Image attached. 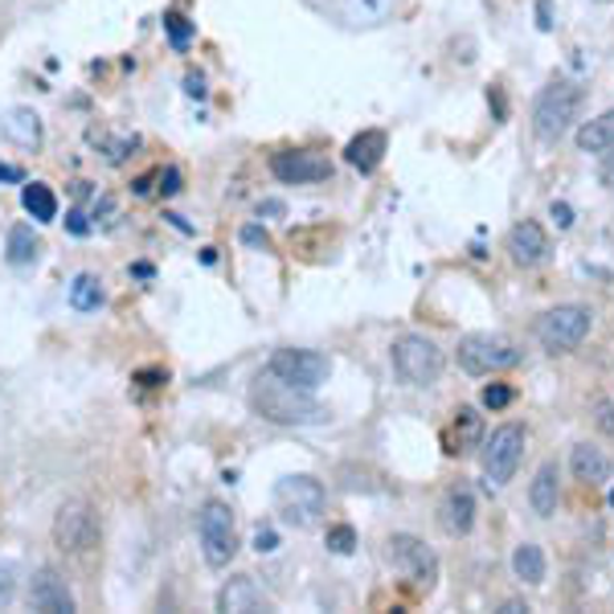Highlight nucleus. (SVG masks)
Returning <instances> with one entry per match:
<instances>
[{"label": "nucleus", "instance_id": "f257e3e1", "mask_svg": "<svg viewBox=\"0 0 614 614\" xmlns=\"http://www.w3.org/2000/svg\"><path fill=\"white\" fill-rule=\"evenodd\" d=\"M250 406L258 418L279 422V427H304V422H324V406L311 401L307 389L283 386L279 377H258V386L250 389Z\"/></svg>", "mask_w": 614, "mask_h": 614}, {"label": "nucleus", "instance_id": "f03ea898", "mask_svg": "<svg viewBox=\"0 0 614 614\" xmlns=\"http://www.w3.org/2000/svg\"><path fill=\"white\" fill-rule=\"evenodd\" d=\"M577 111H582V86L570 79H553L533 103V135L541 144H557L574 127Z\"/></svg>", "mask_w": 614, "mask_h": 614}, {"label": "nucleus", "instance_id": "7ed1b4c3", "mask_svg": "<svg viewBox=\"0 0 614 614\" xmlns=\"http://www.w3.org/2000/svg\"><path fill=\"white\" fill-rule=\"evenodd\" d=\"M275 508H279L283 524L291 529H316L328 508V492L316 475H287L275 483Z\"/></svg>", "mask_w": 614, "mask_h": 614}, {"label": "nucleus", "instance_id": "20e7f679", "mask_svg": "<svg viewBox=\"0 0 614 614\" xmlns=\"http://www.w3.org/2000/svg\"><path fill=\"white\" fill-rule=\"evenodd\" d=\"M454 361L468 377H492L504 373L512 365H521V348L512 345L508 336H492V332H471L459 340L454 348Z\"/></svg>", "mask_w": 614, "mask_h": 614}, {"label": "nucleus", "instance_id": "39448f33", "mask_svg": "<svg viewBox=\"0 0 614 614\" xmlns=\"http://www.w3.org/2000/svg\"><path fill=\"white\" fill-rule=\"evenodd\" d=\"M389 357H393V373L406 381V386H434L442 377V348L434 345V340H427V336L418 332H406L393 340V348H389Z\"/></svg>", "mask_w": 614, "mask_h": 614}, {"label": "nucleus", "instance_id": "423d86ee", "mask_svg": "<svg viewBox=\"0 0 614 614\" xmlns=\"http://www.w3.org/2000/svg\"><path fill=\"white\" fill-rule=\"evenodd\" d=\"M590 328H594V311L586 304H557L536 320L533 332L549 352H574L590 336Z\"/></svg>", "mask_w": 614, "mask_h": 614}, {"label": "nucleus", "instance_id": "0eeeda50", "mask_svg": "<svg viewBox=\"0 0 614 614\" xmlns=\"http://www.w3.org/2000/svg\"><path fill=\"white\" fill-rule=\"evenodd\" d=\"M197 536H201V553H205V561L214 570H222V565L234 561V553H238V529H234V512H229L226 500H205V508H201L197 516Z\"/></svg>", "mask_w": 614, "mask_h": 614}, {"label": "nucleus", "instance_id": "6e6552de", "mask_svg": "<svg viewBox=\"0 0 614 614\" xmlns=\"http://www.w3.org/2000/svg\"><path fill=\"white\" fill-rule=\"evenodd\" d=\"M524 442H529V430H524L521 422H504V427H495L492 434L480 442L488 483L504 488V483L516 475V468H521V459H524Z\"/></svg>", "mask_w": 614, "mask_h": 614}, {"label": "nucleus", "instance_id": "1a4fd4ad", "mask_svg": "<svg viewBox=\"0 0 614 614\" xmlns=\"http://www.w3.org/2000/svg\"><path fill=\"white\" fill-rule=\"evenodd\" d=\"M267 373L279 377L283 386L316 393V389L332 377V361H328L324 352H311V348H279L267 361Z\"/></svg>", "mask_w": 614, "mask_h": 614}, {"label": "nucleus", "instance_id": "9d476101", "mask_svg": "<svg viewBox=\"0 0 614 614\" xmlns=\"http://www.w3.org/2000/svg\"><path fill=\"white\" fill-rule=\"evenodd\" d=\"M99 541V516L86 500H66L54 516V545L70 557H79L86 549H94Z\"/></svg>", "mask_w": 614, "mask_h": 614}, {"label": "nucleus", "instance_id": "9b49d317", "mask_svg": "<svg viewBox=\"0 0 614 614\" xmlns=\"http://www.w3.org/2000/svg\"><path fill=\"white\" fill-rule=\"evenodd\" d=\"M389 561H393L410 582H418L422 590H430L434 586V577H439V557H434V549L410 533L389 536Z\"/></svg>", "mask_w": 614, "mask_h": 614}, {"label": "nucleus", "instance_id": "f8f14e48", "mask_svg": "<svg viewBox=\"0 0 614 614\" xmlns=\"http://www.w3.org/2000/svg\"><path fill=\"white\" fill-rule=\"evenodd\" d=\"M270 173L283 185H316V181H328L332 176V164L320 152H304V147H291V152H275L270 156Z\"/></svg>", "mask_w": 614, "mask_h": 614}, {"label": "nucleus", "instance_id": "ddd939ff", "mask_svg": "<svg viewBox=\"0 0 614 614\" xmlns=\"http://www.w3.org/2000/svg\"><path fill=\"white\" fill-rule=\"evenodd\" d=\"M549 234L541 229V222H533V217H524V222H516V226L508 229V258L516 263V267L533 270L541 267L549 258Z\"/></svg>", "mask_w": 614, "mask_h": 614}, {"label": "nucleus", "instance_id": "4468645a", "mask_svg": "<svg viewBox=\"0 0 614 614\" xmlns=\"http://www.w3.org/2000/svg\"><path fill=\"white\" fill-rule=\"evenodd\" d=\"M29 606L41 614H74V594H70L66 577L58 570H38L33 582H29Z\"/></svg>", "mask_w": 614, "mask_h": 614}, {"label": "nucleus", "instance_id": "2eb2a0df", "mask_svg": "<svg viewBox=\"0 0 614 614\" xmlns=\"http://www.w3.org/2000/svg\"><path fill=\"white\" fill-rule=\"evenodd\" d=\"M217 611L226 614H254V611H270V598L263 594V586L254 577H229L222 594H217Z\"/></svg>", "mask_w": 614, "mask_h": 614}, {"label": "nucleus", "instance_id": "dca6fc26", "mask_svg": "<svg viewBox=\"0 0 614 614\" xmlns=\"http://www.w3.org/2000/svg\"><path fill=\"white\" fill-rule=\"evenodd\" d=\"M570 471H574V480H582L586 488H598V483H606L614 475V463L606 451L590 447V442H577L574 451H570Z\"/></svg>", "mask_w": 614, "mask_h": 614}, {"label": "nucleus", "instance_id": "f3484780", "mask_svg": "<svg viewBox=\"0 0 614 614\" xmlns=\"http://www.w3.org/2000/svg\"><path fill=\"white\" fill-rule=\"evenodd\" d=\"M483 442V418L471 410V406H459L454 410V422L451 430L442 434V447H447V454H468L475 451Z\"/></svg>", "mask_w": 614, "mask_h": 614}, {"label": "nucleus", "instance_id": "a211bd4d", "mask_svg": "<svg viewBox=\"0 0 614 614\" xmlns=\"http://www.w3.org/2000/svg\"><path fill=\"white\" fill-rule=\"evenodd\" d=\"M386 147H389L386 132L369 127V132H361V135H352V140H348L345 161L352 164L357 173H377V168H381V161H386Z\"/></svg>", "mask_w": 614, "mask_h": 614}, {"label": "nucleus", "instance_id": "6ab92c4d", "mask_svg": "<svg viewBox=\"0 0 614 614\" xmlns=\"http://www.w3.org/2000/svg\"><path fill=\"white\" fill-rule=\"evenodd\" d=\"M439 521L451 536H468L471 529H475V495H471L468 488H454V492L442 500Z\"/></svg>", "mask_w": 614, "mask_h": 614}, {"label": "nucleus", "instance_id": "aec40b11", "mask_svg": "<svg viewBox=\"0 0 614 614\" xmlns=\"http://www.w3.org/2000/svg\"><path fill=\"white\" fill-rule=\"evenodd\" d=\"M0 132H4L9 144L33 152V147L41 144V115L38 111H29V108H13L9 115H4V123H0Z\"/></svg>", "mask_w": 614, "mask_h": 614}, {"label": "nucleus", "instance_id": "412c9836", "mask_svg": "<svg viewBox=\"0 0 614 614\" xmlns=\"http://www.w3.org/2000/svg\"><path fill=\"white\" fill-rule=\"evenodd\" d=\"M557 500H561L557 463L549 459V463H541V471L533 475V483H529V504H533L536 516H553V512H557Z\"/></svg>", "mask_w": 614, "mask_h": 614}, {"label": "nucleus", "instance_id": "4be33fe9", "mask_svg": "<svg viewBox=\"0 0 614 614\" xmlns=\"http://www.w3.org/2000/svg\"><path fill=\"white\" fill-rule=\"evenodd\" d=\"M577 152H590V156L614 152V111H602L577 127Z\"/></svg>", "mask_w": 614, "mask_h": 614}, {"label": "nucleus", "instance_id": "5701e85b", "mask_svg": "<svg viewBox=\"0 0 614 614\" xmlns=\"http://www.w3.org/2000/svg\"><path fill=\"white\" fill-rule=\"evenodd\" d=\"M512 574L521 577L524 586H541L545 582V553H541V545H533V541L516 545V553H512Z\"/></svg>", "mask_w": 614, "mask_h": 614}, {"label": "nucleus", "instance_id": "b1692460", "mask_svg": "<svg viewBox=\"0 0 614 614\" xmlns=\"http://www.w3.org/2000/svg\"><path fill=\"white\" fill-rule=\"evenodd\" d=\"M21 205L33 214V222H54L58 217V197L45 181H29V185L21 188Z\"/></svg>", "mask_w": 614, "mask_h": 614}, {"label": "nucleus", "instance_id": "393cba45", "mask_svg": "<svg viewBox=\"0 0 614 614\" xmlns=\"http://www.w3.org/2000/svg\"><path fill=\"white\" fill-rule=\"evenodd\" d=\"M41 254V242L33 238V229L29 226H13L9 229V263L13 267H25V263H33Z\"/></svg>", "mask_w": 614, "mask_h": 614}, {"label": "nucleus", "instance_id": "a878e982", "mask_svg": "<svg viewBox=\"0 0 614 614\" xmlns=\"http://www.w3.org/2000/svg\"><path fill=\"white\" fill-rule=\"evenodd\" d=\"M99 304H103V287L94 275H79L70 283V307L74 311H99Z\"/></svg>", "mask_w": 614, "mask_h": 614}, {"label": "nucleus", "instance_id": "bb28decb", "mask_svg": "<svg viewBox=\"0 0 614 614\" xmlns=\"http://www.w3.org/2000/svg\"><path fill=\"white\" fill-rule=\"evenodd\" d=\"M512 401H516V389L512 386H504V381H492V386H483V393H480V406L483 410H508V406H512Z\"/></svg>", "mask_w": 614, "mask_h": 614}, {"label": "nucleus", "instance_id": "cd10ccee", "mask_svg": "<svg viewBox=\"0 0 614 614\" xmlns=\"http://www.w3.org/2000/svg\"><path fill=\"white\" fill-rule=\"evenodd\" d=\"M164 29H168L173 50H188V41H193V21H185L181 13H168L164 17Z\"/></svg>", "mask_w": 614, "mask_h": 614}, {"label": "nucleus", "instance_id": "c85d7f7f", "mask_svg": "<svg viewBox=\"0 0 614 614\" xmlns=\"http://www.w3.org/2000/svg\"><path fill=\"white\" fill-rule=\"evenodd\" d=\"M328 549H332V553H352V549H357L352 524H336V529H328Z\"/></svg>", "mask_w": 614, "mask_h": 614}, {"label": "nucleus", "instance_id": "c756f323", "mask_svg": "<svg viewBox=\"0 0 614 614\" xmlns=\"http://www.w3.org/2000/svg\"><path fill=\"white\" fill-rule=\"evenodd\" d=\"M17 594V565L13 561H0V606H9Z\"/></svg>", "mask_w": 614, "mask_h": 614}, {"label": "nucleus", "instance_id": "7c9ffc66", "mask_svg": "<svg viewBox=\"0 0 614 614\" xmlns=\"http://www.w3.org/2000/svg\"><path fill=\"white\" fill-rule=\"evenodd\" d=\"M549 214H553V222H557L561 229H570V226H574V209H570L565 201H553V209H549Z\"/></svg>", "mask_w": 614, "mask_h": 614}, {"label": "nucleus", "instance_id": "2f4dec72", "mask_svg": "<svg viewBox=\"0 0 614 614\" xmlns=\"http://www.w3.org/2000/svg\"><path fill=\"white\" fill-rule=\"evenodd\" d=\"M161 193H164V197L181 193V173H176V168H164V173H161Z\"/></svg>", "mask_w": 614, "mask_h": 614}, {"label": "nucleus", "instance_id": "473e14b6", "mask_svg": "<svg viewBox=\"0 0 614 614\" xmlns=\"http://www.w3.org/2000/svg\"><path fill=\"white\" fill-rule=\"evenodd\" d=\"M598 430L606 434V439H614V401H606L598 410Z\"/></svg>", "mask_w": 614, "mask_h": 614}, {"label": "nucleus", "instance_id": "72a5a7b5", "mask_svg": "<svg viewBox=\"0 0 614 614\" xmlns=\"http://www.w3.org/2000/svg\"><path fill=\"white\" fill-rule=\"evenodd\" d=\"M254 549H258V553H270V549H279V536L270 533V529H258V536H254Z\"/></svg>", "mask_w": 614, "mask_h": 614}, {"label": "nucleus", "instance_id": "f704fd0d", "mask_svg": "<svg viewBox=\"0 0 614 614\" xmlns=\"http://www.w3.org/2000/svg\"><path fill=\"white\" fill-rule=\"evenodd\" d=\"M598 181L606 185V193H614V152H606V161L598 168Z\"/></svg>", "mask_w": 614, "mask_h": 614}, {"label": "nucleus", "instance_id": "c9c22d12", "mask_svg": "<svg viewBox=\"0 0 614 614\" xmlns=\"http://www.w3.org/2000/svg\"><path fill=\"white\" fill-rule=\"evenodd\" d=\"M549 13H553V0H536V25H541V29H553Z\"/></svg>", "mask_w": 614, "mask_h": 614}, {"label": "nucleus", "instance_id": "e433bc0d", "mask_svg": "<svg viewBox=\"0 0 614 614\" xmlns=\"http://www.w3.org/2000/svg\"><path fill=\"white\" fill-rule=\"evenodd\" d=\"M66 226H70V234H86V229H91V222H86V214H82V209H74Z\"/></svg>", "mask_w": 614, "mask_h": 614}, {"label": "nucleus", "instance_id": "4c0bfd02", "mask_svg": "<svg viewBox=\"0 0 614 614\" xmlns=\"http://www.w3.org/2000/svg\"><path fill=\"white\" fill-rule=\"evenodd\" d=\"M242 242H250V246H267V234H263L258 226H246L242 229Z\"/></svg>", "mask_w": 614, "mask_h": 614}, {"label": "nucleus", "instance_id": "58836bf2", "mask_svg": "<svg viewBox=\"0 0 614 614\" xmlns=\"http://www.w3.org/2000/svg\"><path fill=\"white\" fill-rule=\"evenodd\" d=\"M0 181H25V173L17 164H0Z\"/></svg>", "mask_w": 614, "mask_h": 614}, {"label": "nucleus", "instance_id": "ea45409f", "mask_svg": "<svg viewBox=\"0 0 614 614\" xmlns=\"http://www.w3.org/2000/svg\"><path fill=\"white\" fill-rule=\"evenodd\" d=\"M188 94H205V82H201V74H188Z\"/></svg>", "mask_w": 614, "mask_h": 614}, {"label": "nucleus", "instance_id": "a19ab883", "mask_svg": "<svg viewBox=\"0 0 614 614\" xmlns=\"http://www.w3.org/2000/svg\"><path fill=\"white\" fill-rule=\"evenodd\" d=\"M524 611H529L524 602H504V606H500V614H524Z\"/></svg>", "mask_w": 614, "mask_h": 614}, {"label": "nucleus", "instance_id": "79ce46f5", "mask_svg": "<svg viewBox=\"0 0 614 614\" xmlns=\"http://www.w3.org/2000/svg\"><path fill=\"white\" fill-rule=\"evenodd\" d=\"M258 214H283L279 201H267V205H258Z\"/></svg>", "mask_w": 614, "mask_h": 614}, {"label": "nucleus", "instance_id": "37998d69", "mask_svg": "<svg viewBox=\"0 0 614 614\" xmlns=\"http://www.w3.org/2000/svg\"><path fill=\"white\" fill-rule=\"evenodd\" d=\"M611 504H614V492H611Z\"/></svg>", "mask_w": 614, "mask_h": 614}, {"label": "nucleus", "instance_id": "c03bdc74", "mask_svg": "<svg viewBox=\"0 0 614 614\" xmlns=\"http://www.w3.org/2000/svg\"><path fill=\"white\" fill-rule=\"evenodd\" d=\"M602 4H606V0H602Z\"/></svg>", "mask_w": 614, "mask_h": 614}]
</instances>
